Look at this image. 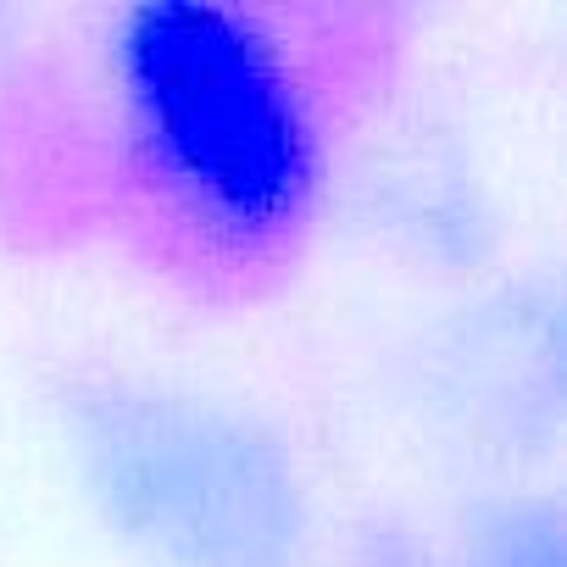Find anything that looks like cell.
<instances>
[{
  "mask_svg": "<svg viewBox=\"0 0 567 567\" xmlns=\"http://www.w3.org/2000/svg\"><path fill=\"white\" fill-rule=\"evenodd\" d=\"M101 95L134 184L223 256L296 245L323 206L329 128L267 18L223 0H145L106 18Z\"/></svg>",
  "mask_w": 567,
  "mask_h": 567,
  "instance_id": "1",
  "label": "cell"
},
{
  "mask_svg": "<svg viewBox=\"0 0 567 567\" xmlns=\"http://www.w3.org/2000/svg\"><path fill=\"white\" fill-rule=\"evenodd\" d=\"M79 451L106 517L162 567H290L307 534L290 451L223 401L123 384L84 406Z\"/></svg>",
  "mask_w": 567,
  "mask_h": 567,
  "instance_id": "2",
  "label": "cell"
}]
</instances>
